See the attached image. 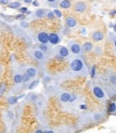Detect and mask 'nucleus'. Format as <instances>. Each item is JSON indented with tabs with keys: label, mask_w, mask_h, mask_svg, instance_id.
Instances as JSON below:
<instances>
[{
	"label": "nucleus",
	"mask_w": 116,
	"mask_h": 133,
	"mask_svg": "<svg viewBox=\"0 0 116 133\" xmlns=\"http://www.w3.org/2000/svg\"><path fill=\"white\" fill-rule=\"evenodd\" d=\"M70 71L74 73L75 75H81V76H87L89 74L88 66L86 62L82 59L81 57H76L70 61Z\"/></svg>",
	"instance_id": "1"
},
{
	"label": "nucleus",
	"mask_w": 116,
	"mask_h": 133,
	"mask_svg": "<svg viewBox=\"0 0 116 133\" xmlns=\"http://www.w3.org/2000/svg\"><path fill=\"white\" fill-rule=\"evenodd\" d=\"M89 87H90V90H92V92H93V95L95 96L96 99H98L99 101L106 102L107 95L105 92V90L101 86L97 85L96 83H94V82H89Z\"/></svg>",
	"instance_id": "2"
},
{
	"label": "nucleus",
	"mask_w": 116,
	"mask_h": 133,
	"mask_svg": "<svg viewBox=\"0 0 116 133\" xmlns=\"http://www.w3.org/2000/svg\"><path fill=\"white\" fill-rule=\"evenodd\" d=\"M68 48L70 51V54L78 56V57H83V54H84V51H83V46L79 43L75 42L73 40H70L68 42Z\"/></svg>",
	"instance_id": "3"
},
{
	"label": "nucleus",
	"mask_w": 116,
	"mask_h": 133,
	"mask_svg": "<svg viewBox=\"0 0 116 133\" xmlns=\"http://www.w3.org/2000/svg\"><path fill=\"white\" fill-rule=\"evenodd\" d=\"M29 54L35 60H37L40 63H45V61L47 59V55L44 52L41 51V49H38V48L31 49V51L29 52Z\"/></svg>",
	"instance_id": "4"
},
{
	"label": "nucleus",
	"mask_w": 116,
	"mask_h": 133,
	"mask_svg": "<svg viewBox=\"0 0 116 133\" xmlns=\"http://www.w3.org/2000/svg\"><path fill=\"white\" fill-rule=\"evenodd\" d=\"M70 57V51L67 46H58L56 49V55L55 58L56 59H59V60H63V59H68Z\"/></svg>",
	"instance_id": "5"
},
{
	"label": "nucleus",
	"mask_w": 116,
	"mask_h": 133,
	"mask_svg": "<svg viewBox=\"0 0 116 133\" xmlns=\"http://www.w3.org/2000/svg\"><path fill=\"white\" fill-rule=\"evenodd\" d=\"M13 29H14L15 35L17 36V38H20L22 41H25V42H26L28 45L31 43V40H30L29 36L27 35L26 32L24 31V29H23V28H17V27H14Z\"/></svg>",
	"instance_id": "6"
},
{
	"label": "nucleus",
	"mask_w": 116,
	"mask_h": 133,
	"mask_svg": "<svg viewBox=\"0 0 116 133\" xmlns=\"http://www.w3.org/2000/svg\"><path fill=\"white\" fill-rule=\"evenodd\" d=\"M105 117V113L102 111H98V112H94L90 114V117H89V121L93 122V123H97L99 121H101L103 118Z\"/></svg>",
	"instance_id": "7"
},
{
	"label": "nucleus",
	"mask_w": 116,
	"mask_h": 133,
	"mask_svg": "<svg viewBox=\"0 0 116 133\" xmlns=\"http://www.w3.org/2000/svg\"><path fill=\"white\" fill-rule=\"evenodd\" d=\"M49 37V43L52 45H58L61 41H62V36L60 33H56V32H52L48 35Z\"/></svg>",
	"instance_id": "8"
},
{
	"label": "nucleus",
	"mask_w": 116,
	"mask_h": 133,
	"mask_svg": "<svg viewBox=\"0 0 116 133\" xmlns=\"http://www.w3.org/2000/svg\"><path fill=\"white\" fill-rule=\"evenodd\" d=\"M36 40L38 41L39 43H43V44L49 43L48 33H46L45 31H40V32H38L37 36H36Z\"/></svg>",
	"instance_id": "9"
},
{
	"label": "nucleus",
	"mask_w": 116,
	"mask_h": 133,
	"mask_svg": "<svg viewBox=\"0 0 116 133\" xmlns=\"http://www.w3.org/2000/svg\"><path fill=\"white\" fill-rule=\"evenodd\" d=\"M24 72H26L28 75L30 76V78H36L38 75V70L32 65H28V66H24Z\"/></svg>",
	"instance_id": "10"
},
{
	"label": "nucleus",
	"mask_w": 116,
	"mask_h": 133,
	"mask_svg": "<svg viewBox=\"0 0 116 133\" xmlns=\"http://www.w3.org/2000/svg\"><path fill=\"white\" fill-rule=\"evenodd\" d=\"M47 12H48V10H45V9H38L34 13V15L31 16V18H34V19H41V18L45 17Z\"/></svg>",
	"instance_id": "11"
},
{
	"label": "nucleus",
	"mask_w": 116,
	"mask_h": 133,
	"mask_svg": "<svg viewBox=\"0 0 116 133\" xmlns=\"http://www.w3.org/2000/svg\"><path fill=\"white\" fill-rule=\"evenodd\" d=\"M86 9H87V5L83 1H78L74 4V11L76 13H84L86 11Z\"/></svg>",
	"instance_id": "12"
},
{
	"label": "nucleus",
	"mask_w": 116,
	"mask_h": 133,
	"mask_svg": "<svg viewBox=\"0 0 116 133\" xmlns=\"http://www.w3.org/2000/svg\"><path fill=\"white\" fill-rule=\"evenodd\" d=\"M65 24H66V27L67 28H75L76 26H78V21L74 18V17H72V16H68L67 18H66V21H65Z\"/></svg>",
	"instance_id": "13"
},
{
	"label": "nucleus",
	"mask_w": 116,
	"mask_h": 133,
	"mask_svg": "<svg viewBox=\"0 0 116 133\" xmlns=\"http://www.w3.org/2000/svg\"><path fill=\"white\" fill-rule=\"evenodd\" d=\"M70 98H71V94L69 91H62L59 95V101L61 103H69Z\"/></svg>",
	"instance_id": "14"
},
{
	"label": "nucleus",
	"mask_w": 116,
	"mask_h": 133,
	"mask_svg": "<svg viewBox=\"0 0 116 133\" xmlns=\"http://www.w3.org/2000/svg\"><path fill=\"white\" fill-rule=\"evenodd\" d=\"M103 38H104V35L102 31H95L92 35V39L94 41H96V42H100V41L103 40Z\"/></svg>",
	"instance_id": "15"
},
{
	"label": "nucleus",
	"mask_w": 116,
	"mask_h": 133,
	"mask_svg": "<svg viewBox=\"0 0 116 133\" xmlns=\"http://www.w3.org/2000/svg\"><path fill=\"white\" fill-rule=\"evenodd\" d=\"M59 6L61 8V9L68 10L71 8V1L70 0H61V1L59 2Z\"/></svg>",
	"instance_id": "16"
},
{
	"label": "nucleus",
	"mask_w": 116,
	"mask_h": 133,
	"mask_svg": "<svg viewBox=\"0 0 116 133\" xmlns=\"http://www.w3.org/2000/svg\"><path fill=\"white\" fill-rule=\"evenodd\" d=\"M21 6H22V3H21L20 1L9 2V4H8V8H10V9H13V10H18Z\"/></svg>",
	"instance_id": "17"
},
{
	"label": "nucleus",
	"mask_w": 116,
	"mask_h": 133,
	"mask_svg": "<svg viewBox=\"0 0 116 133\" xmlns=\"http://www.w3.org/2000/svg\"><path fill=\"white\" fill-rule=\"evenodd\" d=\"M82 46H83V51L84 52H90V51H93V48H94L93 43H90V42H85Z\"/></svg>",
	"instance_id": "18"
},
{
	"label": "nucleus",
	"mask_w": 116,
	"mask_h": 133,
	"mask_svg": "<svg viewBox=\"0 0 116 133\" xmlns=\"http://www.w3.org/2000/svg\"><path fill=\"white\" fill-rule=\"evenodd\" d=\"M18 97H15V96H13V97H9L8 98V104H10V105H15L16 103L18 102Z\"/></svg>",
	"instance_id": "19"
},
{
	"label": "nucleus",
	"mask_w": 116,
	"mask_h": 133,
	"mask_svg": "<svg viewBox=\"0 0 116 133\" xmlns=\"http://www.w3.org/2000/svg\"><path fill=\"white\" fill-rule=\"evenodd\" d=\"M48 43H46V44H43V43H39V48L41 49L42 52H44L45 54H48L49 53V51H51V47H48V45H47Z\"/></svg>",
	"instance_id": "20"
},
{
	"label": "nucleus",
	"mask_w": 116,
	"mask_h": 133,
	"mask_svg": "<svg viewBox=\"0 0 116 133\" xmlns=\"http://www.w3.org/2000/svg\"><path fill=\"white\" fill-rule=\"evenodd\" d=\"M109 40L113 43L114 47L116 48V33L115 32H109Z\"/></svg>",
	"instance_id": "21"
},
{
	"label": "nucleus",
	"mask_w": 116,
	"mask_h": 133,
	"mask_svg": "<svg viewBox=\"0 0 116 133\" xmlns=\"http://www.w3.org/2000/svg\"><path fill=\"white\" fill-rule=\"evenodd\" d=\"M107 111H109V113H111V114H115L116 113V102H111Z\"/></svg>",
	"instance_id": "22"
},
{
	"label": "nucleus",
	"mask_w": 116,
	"mask_h": 133,
	"mask_svg": "<svg viewBox=\"0 0 116 133\" xmlns=\"http://www.w3.org/2000/svg\"><path fill=\"white\" fill-rule=\"evenodd\" d=\"M5 113H7V119H8V120H13V119H14L15 114H14V112H13V111L8 110Z\"/></svg>",
	"instance_id": "23"
},
{
	"label": "nucleus",
	"mask_w": 116,
	"mask_h": 133,
	"mask_svg": "<svg viewBox=\"0 0 116 133\" xmlns=\"http://www.w3.org/2000/svg\"><path fill=\"white\" fill-rule=\"evenodd\" d=\"M5 90H7V84L4 82H2L1 84H0V98L3 96V94L5 92Z\"/></svg>",
	"instance_id": "24"
},
{
	"label": "nucleus",
	"mask_w": 116,
	"mask_h": 133,
	"mask_svg": "<svg viewBox=\"0 0 116 133\" xmlns=\"http://www.w3.org/2000/svg\"><path fill=\"white\" fill-rule=\"evenodd\" d=\"M20 27L23 28V29H27V28H29V23H28L27 21L22 19V21L20 22Z\"/></svg>",
	"instance_id": "25"
},
{
	"label": "nucleus",
	"mask_w": 116,
	"mask_h": 133,
	"mask_svg": "<svg viewBox=\"0 0 116 133\" xmlns=\"http://www.w3.org/2000/svg\"><path fill=\"white\" fill-rule=\"evenodd\" d=\"M30 76L28 75V74L26 72H23V82H24V84H28L29 81H30Z\"/></svg>",
	"instance_id": "26"
},
{
	"label": "nucleus",
	"mask_w": 116,
	"mask_h": 133,
	"mask_svg": "<svg viewBox=\"0 0 116 133\" xmlns=\"http://www.w3.org/2000/svg\"><path fill=\"white\" fill-rule=\"evenodd\" d=\"M39 82H40L39 79H35L34 82H31V83H30V84L28 85V87H27V88H28L29 90H31V89H34V88H35L36 86H38V84H39Z\"/></svg>",
	"instance_id": "27"
},
{
	"label": "nucleus",
	"mask_w": 116,
	"mask_h": 133,
	"mask_svg": "<svg viewBox=\"0 0 116 133\" xmlns=\"http://www.w3.org/2000/svg\"><path fill=\"white\" fill-rule=\"evenodd\" d=\"M52 81V77L49 76V75H44V77H43V79H42V83H43V85H47L49 82Z\"/></svg>",
	"instance_id": "28"
},
{
	"label": "nucleus",
	"mask_w": 116,
	"mask_h": 133,
	"mask_svg": "<svg viewBox=\"0 0 116 133\" xmlns=\"http://www.w3.org/2000/svg\"><path fill=\"white\" fill-rule=\"evenodd\" d=\"M109 79H110V82L112 83L113 85L116 86V74H111V75L109 76Z\"/></svg>",
	"instance_id": "29"
},
{
	"label": "nucleus",
	"mask_w": 116,
	"mask_h": 133,
	"mask_svg": "<svg viewBox=\"0 0 116 133\" xmlns=\"http://www.w3.org/2000/svg\"><path fill=\"white\" fill-rule=\"evenodd\" d=\"M53 12H54V14H55L56 17H58V18H61V17H62V13H61V11H59L58 9H55Z\"/></svg>",
	"instance_id": "30"
},
{
	"label": "nucleus",
	"mask_w": 116,
	"mask_h": 133,
	"mask_svg": "<svg viewBox=\"0 0 116 133\" xmlns=\"http://www.w3.org/2000/svg\"><path fill=\"white\" fill-rule=\"evenodd\" d=\"M45 17H47L48 19H53L54 17H56V16H55L54 12H52V11H48V12L46 13V16H45Z\"/></svg>",
	"instance_id": "31"
},
{
	"label": "nucleus",
	"mask_w": 116,
	"mask_h": 133,
	"mask_svg": "<svg viewBox=\"0 0 116 133\" xmlns=\"http://www.w3.org/2000/svg\"><path fill=\"white\" fill-rule=\"evenodd\" d=\"M76 99H78V96H76V95H71V98H70L69 103H71V104H72V103H75V102L78 101Z\"/></svg>",
	"instance_id": "32"
},
{
	"label": "nucleus",
	"mask_w": 116,
	"mask_h": 133,
	"mask_svg": "<svg viewBox=\"0 0 116 133\" xmlns=\"http://www.w3.org/2000/svg\"><path fill=\"white\" fill-rule=\"evenodd\" d=\"M48 3H51L49 6H57V3H58V0H46Z\"/></svg>",
	"instance_id": "33"
},
{
	"label": "nucleus",
	"mask_w": 116,
	"mask_h": 133,
	"mask_svg": "<svg viewBox=\"0 0 116 133\" xmlns=\"http://www.w3.org/2000/svg\"><path fill=\"white\" fill-rule=\"evenodd\" d=\"M90 76H92L93 78L96 76V65H93L92 70H90Z\"/></svg>",
	"instance_id": "34"
},
{
	"label": "nucleus",
	"mask_w": 116,
	"mask_h": 133,
	"mask_svg": "<svg viewBox=\"0 0 116 133\" xmlns=\"http://www.w3.org/2000/svg\"><path fill=\"white\" fill-rule=\"evenodd\" d=\"M18 11L21 12V13H23V14H25V13H27V11H28V9L26 6H21L20 9H18Z\"/></svg>",
	"instance_id": "35"
},
{
	"label": "nucleus",
	"mask_w": 116,
	"mask_h": 133,
	"mask_svg": "<svg viewBox=\"0 0 116 133\" xmlns=\"http://www.w3.org/2000/svg\"><path fill=\"white\" fill-rule=\"evenodd\" d=\"M15 19H25V14H23V13H21L20 15H17V16H15Z\"/></svg>",
	"instance_id": "36"
},
{
	"label": "nucleus",
	"mask_w": 116,
	"mask_h": 133,
	"mask_svg": "<svg viewBox=\"0 0 116 133\" xmlns=\"http://www.w3.org/2000/svg\"><path fill=\"white\" fill-rule=\"evenodd\" d=\"M10 2V0H0V4H4V5H8Z\"/></svg>",
	"instance_id": "37"
},
{
	"label": "nucleus",
	"mask_w": 116,
	"mask_h": 133,
	"mask_svg": "<svg viewBox=\"0 0 116 133\" xmlns=\"http://www.w3.org/2000/svg\"><path fill=\"white\" fill-rule=\"evenodd\" d=\"M32 5H34V6H39L40 2L38 1V0H34V1H32Z\"/></svg>",
	"instance_id": "38"
},
{
	"label": "nucleus",
	"mask_w": 116,
	"mask_h": 133,
	"mask_svg": "<svg viewBox=\"0 0 116 133\" xmlns=\"http://www.w3.org/2000/svg\"><path fill=\"white\" fill-rule=\"evenodd\" d=\"M80 109H81V110H86V109H87V105L82 104V105H80Z\"/></svg>",
	"instance_id": "39"
},
{
	"label": "nucleus",
	"mask_w": 116,
	"mask_h": 133,
	"mask_svg": "<svg viewBox=\"0 0 116 133\" xmlns=\"http://www.w3.org/2000/svg\"><path fill=\"white\" fill-rule=\"evenodd\" d=\"M32 1H34V0H24V2L27 3V4H28V3H32Z\"/></svg>",
	"instance_id": "40"
},
{
	"label": "nucleus",
	"mask_w": 116,
	"mask_h": 133,
	"mask_svg": "<svg viewBox=\"0 0 116 133\" xmlns=\"http://www.w3.org/2000/svg\"><path fill=\"white\" fill-rule=\"evenodd\" d=\"M40 132H41V133H42V132H44V131H43L42 129H39V130H36V133H40Z\"/></svg>",
	"instance_id": "41"
},
{
	"label": "nucleus",
	"mask_w": 116,
	"mask_h": 133,
	"mask_svg": "<svg viewBox=\"0 0 116 133\" xmlns=\"http://www.w3.org/2000/svg\"><path fill=\"white\" fill-rule=\"evenodd\" d=\"M113 31L116 33V24H115V25H113Z\"/></svg>",
	"instance_id": "42"
},
{
	"label": "nucleus",
	"mask_w": 116,
	"mask_h": 133,
	"mask_svg": "<svg viewBox=\"0 0 116 133\" xmlns=\"http://www.w3.org/2000/svg\"><path fill=\"white\" fill-rule=\"evenodd\" d=\"M17 97H18V99H22V98L25 97V95H20V96H17Z\"/></svg>",
	"instance_id": "43"
},
{
	"label": "nucleus",
	"mask_w": 116,
	"mask_h": 133,
	"mask_svg": "<svg viewBox=\"0 0 116 133\" xmlns=\"http://www.w3.org/2000/svg\"><path fill=\"white\" fill-rule=\"evenodd\" d=\"M1 25H2V22H1V21H0V26H1Z\"/></svg>",
	"instance_id": "44"
},
{
	"label": "nucleus",
	"mask_w": 116,
	"mask_h": 133,
	"mask_svg": "<svg viewBox=\"0 0 116 133\" xmlns=\"http://www.w3.org/2000/svg\"><path fill=\"white\" fill-rule=\"evenodd\" d=\"M110 1H116V0H110Z\"/></svg>",
	"instance_id": "45"
}]
</instances>
